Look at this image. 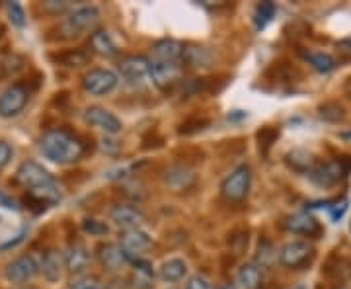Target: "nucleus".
<instances>
[{
	"label": "nucleus",
	"instance_id": "obj_1",
	"mask_svg": "<svg viewBox=\"0 0 351 289\" xmlns=\"http://www.w3.org/2000/svg\"><path fill=\"white\" fill-rule=\"evenodd\" d=\"M41 154L55 164H75L84 154V145L66 129H51L39 139Z\"/></svg>",
	"mask_w": 351,
	"mask_h": 289
},
{
	"label": "nucleus",
	"instance_id": "obj_2",
	"mask_svg": "<svg viewBox=\"0 0 351 289\" xmlns=\"http://www.w3.org/2000/svg\"><path fill=\"white\" fill-rule=\"evenodd\" d=\"M101 14L98 6L88 4V6H80L75 8L64 16L59 24V34L64 39L80 38L82 34H86L90 30H94L96 24L100 22Z\"/></svg>",
	"mask_w": 351,
	"mask_h": 289
},
{
	"label": "nucleus",
	"instance_id": "obj_3",
	"mask_svg": "<svg viewBox=\"0 0 351 289\" xmlns=\"http://www.w3.org/2000/svg\"><path fill=\"white\" fill-rule=\"evenodd\" d=\"M152 61L143 55H127L117 65V73L131 86H141L151 80Z\"/></svg>",
	"mask_w": 351,
	"mask_h": 289
},
{
	"label": "nucleus",
	"instance_id": "obj_4",
	"mask_svg": "<svg viewBox=\"0 0 351 289\" xmlns=\"http://www.w3.org/2000/svg\"><path fill=\"white\" fill-rule=\"evenodd\" d=\"M16 184H20L22 188L38 189V188H47L55 184V178L51 176V172L47 168H43L41 164L36 161H25L18 166L16 174H14Z\"/></svg>",
	"mask_w": 351,
	"mask_h": 289
},
{
	"label": "nucleus",
	"instance_id": "obj_5",
	"mask_svg": "<svg viewBox=\"0 0 351 289\" xmlns=\"http://www.w3.org/2000/svg\"><path fill=\"white\" fill-rule=\"evenodd\" d=\"M252 184V170L248 164H240L239 168H234L221 184V194L226 201H242Z\"/></svg>",
	"mask_w": 351,
	"mask_h": 289
},
{
	"label": "nucleus",
	"instance_id": "obj_6",
	"mask_svg": "<svg viewBox=\"0 0 351 289\" xmlns=\"http://www.w3.org/2000/svg\"><path fill=\"white\" fill-rule=\"evenodd\" d=\"M277 256H279V262L285 268L301 270L314 260V248L306 240H291L279 251Z\"/></svg>",
	"mask_w": 351,
	"mask_h": 289
},
{
	"label": "nucleus",
	"instance_id": "obj_7",
	"mask_svg": "<svg viewBox=\"0 0 351 289\" xmlns=\"http://www.w3.org/2000/svg\"><path fill=\"white\" fill-rule=\"evenodd\" d=\"M119 84V76L110 69H92L82 76V89L90 96H106Z\"/></svg>",
	"mask_w": 351,
	"mask_h": 289
},
{
	"label": "nucleus",
	"instance_id": "obj_8",
	"mask_svg": "<svg viewBox=\"0 0 351 289\" xmlns=\"http://www.w3.org/2000/svg\"><path fill=\"white\" fill-rule=\"evenodd\" d=\"M39 274V258L34 254H22L18 258H14L10 264L6 266L4 276L12 284L25 286L27 281H32Z\"/></svg>",
	"mask_w": 351,
	"mask_h": 289
},
{
	"label": "nucleus",
	"instance_id": "obj_9",
	"mask_svg": "<svg viewBox=\"0 0 351 289\" xmlns=\"http://www.w3.org/2000/svg\"><path fill=\"white\" fill-rule=\"evenodd\" d=\"M29 100V90L24 84H12L0 94V117L12 119L24 112L25 104Z\"/></svg>",
	"mask_w": 351,
	"mask_h": 289
},
{
	"label": "nucleus",
	"instance_id": "obj_10",
	"mask_svg": "<svg viewBox=\"0 0 351 289\" xmlns=\"http://www.w3.org/2000/svg\"><path fill=\"white\" fill-rule=\"evenodd\" d=\"M306 176L318 188H334L348 174L343 172V168L339 166L338 161H334V163H318Z\"/></svg>",
	"mask_w": 351,
	"mask_h": 289
},
{
	"label": "nucleus",
	"instance_id": "obj_11",
	"mask_svg": "<svg viewBox=\"0 0 351 289\" xmlns=\"http://www.w3.org/2000/svg\"><path fill=\"white\" fill-rule=\"evenodd\" d=\"M98 258H100V264L104 266V270L108 272H117L121 268L129 266L135 258L129 256L119 242H104L98 246Z\"/></svg>",
	"mask_w": 351,
	"mask_h": 289
},
{
	"label": "nucleus",
	"instance_id": "obj_12",
	"mask_svg": "<svg viewBox=\"0 0 351 289\" xmlns=\"http://www.w3.org/2000/svg\"><path fill=\"white\" fill-rule=\"evenodd\" d=\"M84 119H86V124H90L92 127H98L108 135H117L123 129L121 119L115 113L106 110V108H100V106H90L84 112Z\"/></svg>",
	"mask_w": 351,
	"mask_h": 289
},
{
	"label": "nucleus",
	"instance_id": "obj_13",
	"mask_svg": "<svg viewBox=\"0 0 351 289\" xmlns=\"http://www.w3.org/2000/svg\"><path fill=\"white\" fill-rule=\"evenodd\" d=\"M285 229L295 233V235L308 237V239H320V235L324 233L322 225L308 213H297L287 217L285 219Z\"/></svg>",
	"mask_w": 351,
	"mask_h": 289
},
{
	"label": "nucleus",
	"instance_id": "obj_14",
	"mask_svg": "<svg viewBox=\"0 0 351 289\" xmlns=\"http://www.w3.org/2000/svg\"><path fill=\"white\" fill-rule=\"evenodd\" d=\"M110 219L117 227L129 231V229H137L145 221V215L138 207L131 205V203H117V205H113L112 211H110Z\"/></svg>",
	"mask_w": 351,
	"mask_h": 289
},
{
	"label": "nucleus",
	"instance_id": "obj_15",
	"mask_svg": "<svg viewBox=\"0 0 351 289\" xmlns=\"http://www.w3.org/2000/svg\"><path fill=\"white\" fill-rule=\"evenodd\" d=\"M182 78V69L178 63H152L151 80L160 90L174 89Z\"/></svg>",
	"mask_w": 351,
	"mask_h": 289
},
{
	"label": "nucleus",
	"instance_id": "obj_16",
	"mask_svg": "<svg viewBox=\"0 0 351 289\" xmlns=\"http://www.w3.org/2000/svg\"><path fill=\"white\" fill-rule=\"evenodd\" d=\"M184 45L176 39H160L152 45V63H178L182 61Z\"/></svg>",
	"mask_w": 351,
	"mask_h": 289
},
{
	"label": "nucleus",
	"instance_id": "obj_17",
	"mask_svg": "<svg viewBox=\"0 0 351 289\" xmlns=\"http://www.w3.org/2000/svg\"><path fill=\"white\" fill-rule=\"evenodd\" d=\"M119 244H121V248L129 254V256H133L135 258V254L138 252H145L147 248H151L152 246V237L147 233V231H143V229H129L125 231L123 235H121V240H119Z\"/></svg>",
	"mask_w": 351,
	"mask_h": 289
},
{
	"label": "nucleus",
	"instance_id": "obj_18",
	"mask_svg": "<svg viewBox=\"0 0 351 289\" xmlns=\"http://www.w3.org/2000/svg\"><path fill=\"white\" fill-rule=\"evenodd\" d=\"M195 182V172L184 166V164H178V166H170L166 172H164V184L174 192H182V189H188L189 186H193Z\"/></svg>",
	"mask_w": 351,
	"mask_h": 289
},
{
	"label": "nucleus",
	"instance_id": "obj_19",
	"mask_svg": "<svg viewBox=\"0 0 351 289\" xmlns=\"http://www.w3.org/2000/svg\"><path fill=\"white\" fill-rule=\"evenodd\" d=\"M63 262L64 268L75 274V276H82L86 272V268L90 266V254L82 246V244H71L66 251L63 252Z\"/></svg>",
	"mask_w": 351,
	"mask_h": 289
},
{
	"label": "nucleus",
	"instance_id": "obj_20",
	"mask_svg": "<svg viewBox=\"0 0 351 289\" xmlns=\"http://www.w3.org/2000/svg\"><path fill=\"white\" fill-rule=\"evenodd\" d=\"M64 262H63V254L57 251H47L41 258H39V272L43 274V277L49 281V284H55L59 281L61 276H63Z\"/></svg>",
	"mask_w": 351,
	"mask_h": 289
},
{
	"label": "nucleus",
	"instance_id": "obj_21",
	"mask_svg": "<svg viewBox=\"0 0 351 289\" xmlns=\"http://www.w3.org/2000/svg\"><path fill=\"white\" fill-rule=\"evenodd\" d=\"M263 270L256 262H246L237 272V288L239 289H262Z\"/></svg>",
	"mask_w": 351,
	"mask_h": 289
},
{
	"label": "nucleus",
	"instance_id": "obj_22",
	"mask_svg": "<svg viewBox=\"0 0 351 289\" xmlns=\"http://www.w3.org/2000/svg\"><path fill=\"white\" fill-rule=\"evenodd\" d=\"M285 164L293 172H299V174H308L314 166L318 164L316 157L313 152L304 151V149H293L285 154Z\"/></svg>",
	"mask_w": 351,
	"mask_h": 289
},
{
	"label": "nucleus",
	"instance_id": "obj_23",
	"mask_svg": "<svg viewBox=\"0 0 351 289\" xmlns=\"http://www.w3.org/2000/svg\"><path fill=\"white\" fill-rule=\"evenodd\" d=\"M90 49L100 57H115L117 55V45L112 39V36L106 30H96L90 34Z\"/></svg>",
	"mask_w": 351,
	"mask_h": 289
},
{
	"label": "nucleus",
	"instance_id": "obj_24",
	"mask_svg": "<svg viewBox=\"0 0 351 289\" xmlns=\"http://www.w3.org/2000/svg\"><path fill=\"white\" fill-rule=\"evenodd\" d=\"M302 57H304V61L311 65L316 73H322V75L332 73L338 67V61L332 55L322 53V51H302Z\"/></svg>",
	"mask_w": 351,
	"mask_h": 289
},
{
	"label": "nucleus",
	"instance_id": "obj_25",
	"mask_svg": "<svg viewBox=\"0 0 351 289\" xmlns=\"http://www.w3.org/2000/svg\"><path fill=\"white\" fill-rule=\"evenodd\" d=\"M182 61L189 67H195V69H205V67H211L213 63V55L211 51L199 47V45H188L184 47V55H182Z\"/></svg>",
	"mask_w": 351,
	"mask_h": 289
},
{
	"label": "nucleus",
	"instance_id": "obj_26",
	"mask_svg": "<svg viewBox=\"0 0 351 289\" xmlns=\"http://www.w3.org/2000/svg\"><path fill=\"white\" fill-rule=\"evenodd\" d=\"M51 59L57 65L76 69V67H84V65L90 63V53H86L84 49H64L51 55Z\"/></svg>",
	"mask_w": 351,
	"mask_h": 289
},
{
	"label": "nucleus",
	"instance_id": "obj_27",
	"mask_svg": "<svg viewBox=\"0 0 351 289\" xmlns=\"http://www.w3.org/2000/svg\"><path fill=\"white\" fill-rule=\"evenodd\" d=\"M186 274H188V264H186L182 258H170V260H166V262L160 266V270H158L160 279L168 281V284H176V281L184 279Z\"/></svg>",
	"mask_w": 351,
	"mask_h": 289
},
{
	"label": "nucleus",
	"instance_id": "obj_28",
	"mask_svg": "<svg viewBox=\"0 0 351 289\" xmlns=\"http://www.w3.org/2000/svg\"><path fill=\"white\" fill-rule=\"evenodd\" d=\"M318 117L326 124H341V122H346L348 112L339 102L330 100L318 106Z\"/></svg>",
	"mask_w": 351,
	"mask_h": 289
},
{
	"label": "nucleus",
	"instance_id": "obj_29",
	"mask_svg": "<svg viewBox=\"0 0 351 289\" xmlns=\"http://www.w3.org/2000/svg\"><path fill=\"white\" fill-rule=\"evenodd\" d=\"M279 139V127L276 126H263L258 133H256V141H258V149L262 152V157H267L269 151L274 149V145Z\"/></svg>",
	"mask_w": 351,
	"mask_h": 289
},
{
	"label": "nucleus",
	"instance_id": "obj_30",
	"mask_svg": "<svg viewBox=\"0 0 351 289\" xmlns=\"http://www.w3.org/2000/svg\"><path fill=\"white\" fill-rule=\"evenodd\" d=\"M25 61L22 55H6L2 61H0V80H6V78H12L16 76L20 71H24Z\"/></svg>",
	"mask_w": 351,
	"mask_h": 289
},
{
	"label": "nucleus",
	"instance_id": "obj_31",
	"mask_svg": "<svg viewBox=\"0 0 351 289\" xmlns=\"http://www.w3.org/2000/svg\"><path fill=\"white\" fill-rule=\"evenodd\" d=\"M277 12V6L274 2H260L254 10V25L260 32L263 27H267V24L274 20V16Z\"/></svg>",
	"mask_w": 351,
	"mask_h": 289
},
{
	"label": "nucleus",
	"instance_id": "obj_32",
	"mask_svg": "<svg viewBox=\"0 0 351 289\" xmlns=\"http://www.w3.org/2000/svg\"><path fill=\"white\" fill-rule=\"evenodd\" d=\"M279 258L277 256L276 246L269 242L267 239L260 240V244H258V254H256V264L260 266V268H271V266L276 264V260Z\"/></svg>",
	"mask_w": 351,
	"mask_h": 289
},
{
	"label": "nucleus",
	"instance_id": "obj_33",
	"mask_svg": "<svg viewBox=\"0 0 351 289\" xmlns=\"http://www.w3.org/2000/svg\"><path fill=\"white\" fill-rule=\"evenodd\" d=\"M133 270H135V286H149L152 279V266L147 262V260H141V258H135L133 262Z\"/></svg>",
	"mask_w": 351,
	"mask_h": 289
},
{
	"label": "nucleus",
	"instance_id": "obj_34",
	"mask_svg": "<svg viewBox=\"0 0 351 289\" xmlns=\"http://www.w3.org/2000/svg\"><path fill=\"white\" fill-rule=\"evenodd\" d=\"M69 289H104V286H101V281L96 276L82 274V276H75L71 279Z\"/></svg>",
	"mask_w": 351,
	"mask_h": 289
},
{
	"label": "nucleus",
	"instance_id": "obj_35",
	"mask_svg": "<svg viewBox=\"0 0 351 289\" xmlns=\"http://www.w3.org/2000/svg\"><path fill=\"white\" fill-rule=\"evenodd\" d=\"M6 10H8V20H10V24L14 27H20V30L25 27V12L18 2H8Z\"/></svg>",
	"mask_w": 351,
	"mask_h": 289
},
{
	"label": "nucleus",
	"instance_id": "obj_36",
	"mask_svg": "<svg viewBox=\"0 0 351 289\" xmlns=\"http://www.w3.org/2000/svg\"><path fill=\"white\" fill-rule=\"evenodd\" d=\"M82 231L88 233V235H92V237H101V235H108V225L106 223H101L98 219H84L82 221Z\"/></svg>",
	"mask_w": 351,
	"mask_h": 289
},
{
	"label": "nucleus",
	"instance_id": "obj_37",
	"mask_svg": "<svg viewBox=\"0 0 351 289\" xmlns=\"http://www.w3.org/2000/svg\"><path fill=\"white\" fill-rule=\"evenodd\" d=\"M207 126H209V122L203 119V117L201 119H188L186 124L180 126V135H193L197 131H203Z\"/></svg>",
	"mask_w": 351,
	"mask_h": 289
},
{
	"label": "nucleus",
	"instance_id": "obj_38",
	"mask_svg": "<svg viewBox=\"0 0 351 289\" xmlns=\"http://www.w3.org/2000/svg\"><path fill=\"white\" fill-rule=\"evenodd\" d=\"M43 8L51 14H64L71 10V2H66V0H61V2H57V0H47V2H43Z\"/></svg>",
	"mask_w": 351,
	"mask_h": 289
},
{
	"label": "nucleus",
	"instance_id": "obj_39",
	"mask_svg": "<svg viewBox=\"0 0 351 289\" xmlns=\"http://www.w3.org/2000/svg\"><path fill=\"white\" fill-rule=\"evenodd\" d=\"M12 147H10V143H6V141H0V172L8 166V163L12 161Z\"/></svg>",
	"mask_w": 351,
	"mask_h": 289
},
{
	"label": "nucleus",
	"instance_id": "obj_40",
	"mask_svg": "<svg viewBox=\"0 0 351 289\" xmlns=\"http://www.w3.org/2000/svg\"><path fill=\"white\" fill-rule=\"evenodd\" d=\"M184 289H213V286H211V281H209L207 277L193 276L189 277L188 284H186V288Z\"/></svg>",
	"mask_w": 351,
	"mask_h": 289
},
{
	"label": "nucleus",
	"instance_id": "obj_41",
	"mask_svg": "<svg viewBox=\"0 0 351 289\" xmlns=\"http://www.w3.org/2000/svg\"><path fill=\"white\" fill-rule=\"evenodd\" d=\"M0 205L2 207H6V209H14V211H18L20 209V205H18V201L10 198L8 194H4L2 189H0Z\"/></svg>",
	"mask_w": 351,
	"mask_h": 289
},
{
	"label": "nucleus",
	"instance_id": "obj_42",
	"mask_svg": "<svg viewBox=\"0 0 351 289\" xmlns=\"http://www.w3.org/2000/svg\"><path fill=\"white\" fill-rule=\"evenodd\" d=\"M338 163H339V166L343 168V172H346V174H350L351 172V154H341V157H338Z\"/></svg>",
	"mask_w": 351,
	"mask_h": 289
},
{
	"label": "nucleus",
	"instance_id": "obj_43",
	"mask_svg": "<svg viewBox=\"0 0 351 289\" xmlns=\"http://www.w3.org/2000/svg\"><path fill=\"white\" fill-rule=\"evenodd\" d=\"M338 47H341V51H343V53H351V38L343 39L341 43H338Z\"/></svg>",
	"mask_w": 351,
	"mask_h": 289
},
{
	"label": "nucleus",
	"instance_id": "obj_44",
	"mask_svg": "<svg viewBox=\"0 0 351 289\" xmlns=\"http://www.w3.org/2000/svg\"><path fill=\"white\" fill-rule=\"evenodd\" d=\"M219 289H239L237 286H232V284H225V286H221Z\"/></svg>",
	"mask_w": 351,
	"mask_h": 289
},
{
	"label": "nucleus",
	"instance_id": "obj_45",
	"mask_svg": "<svg viewBox=\"0 0 351 289\" xmlns=\"http://www.w3.org/2000/svg\"><path fill=\"white\" fill-rule=\"evenodd\" d=\"M16 289H38V288H34V286H20V288H16Z\"/></svg>",
	"mask_w": 351,
	"mask_h": 289
},
{
	"label": "nucleus",
	"instance_id": "obj_46",
	"mask_svg": "<svg viewBox=\"0 0 351 289\" xmlns=\"http://www.w3.org/2000/svg\"><path fill=\"white\" fill-rule=\"evenodd\" d=\"M293 289H308L306 286H297V288H293Z\"/></svg>",
	"mask_w": 351,
	"mask_h": 289
},
{
	"label": "nucleus",
	"instance_id": "obj_47",
	"mask_svg": "<svg viewBox=\"0 0 351 289\" xmlns=\"http://www.w3.org/2000/svg\"><path fill=\"white\" fill-rule=\"evenodd\" d=\"M350 231H351V223H350Z\"/></svg>",
	"mask_w": 351,
	"mask_h": 289
},
{
	"label": "nucleus",
	"instance_id": "obj_48",
	"mask_svg": "<svg viewBox=\"0 0 351 289\" xmlns=\"http://www.w3.org/2000/svg\"><path fill=\"white\" fill-rule=\"evenodd\" d=\"M338 289H346V288H338Z\"/></svg>",
	"mask_w": 351,
	"mask_h": 289
}]
</instances>
